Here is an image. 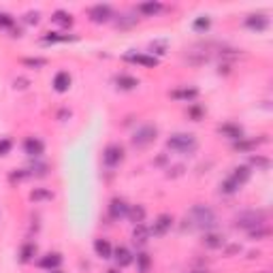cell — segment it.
I'll return each instance as SVG.
<instances>
[{
  "instance_id": "cell-1",
  "label": "cell",
  "mask_w": 273,
  "mask_h": 273,
  "mask_svg": "<svg viewBox=\"0 0 273 273\" xmlns=\"http://www.w3.org/2000/svg\"><path fill=\"white\" fill-rule=\"evenodd\" d=\"M196 136L194 134H188V132H178V134H171L166 141V148L171 152H180V154H192L196 150Z\"/></svg>"
},
{
  "instance_id": "cell-2",
  "label": "cell",
  "mask_w": 273,
  "mask_h": 273,
  "mask_svg": "<svg viewBox=\"0 0 273 273\" xmlns=\"http://www.w3.org/2000/svg\"><path fill=\"white\" fill-rule=\"evenodd\" d=\"M190 222L194 228H212L216 224V214L205 205H194L190 212Z\"/></svg>"
},
{
  "instance_id": "cell-3",
  "label": "cell",
  "mask_w": 273,
  "mask_h": 273,
  "mask_svg": "<svg viewBox=\"0 0 273 273\" xmlns=\"http://www.w3.org/2000/svg\"><path fill=\"white\" fill-rule=\"evenodd\" d=\"M262 222H264V214L262 212H244V214L237 216L235 226L246 228V230H254V228L262 226Z\"/></svg>"
},
{
  "instance_id": "cell-4",
  "label": "cell",
  "mask_w": 273,
  "mask_h": 273,
  "mask_svg": "<svg viewBox=\"0 0 273 273\" xmlns=\"http://www.w3.org/2000/svg\"><path fill=\"white\" fill-rule=\"evenodd\" d=\"M156 134H158V128L152 126V124L136 128V132L132 134V146L134 148H148L150 143L156 141Z\"/></svg>"
},
{
  "instance_id": "cell-5",
  "label": "cell",
  "mask_w": 273,
  "mask_h": 273,
  "mask_svg": "<svg viewBox=\"0 0 273 273\" xmlns=\"http://www.w3.org/2000/svg\"><path fill=\"white\" fill-rule=\"evenodd\" d=\"M122 160H124V148L120 146V143H111V146H107L105 152H102V162L107 166H118Z\"/></svg>"
},
{
  "instance_id": "cell-6",
  "label": "cell",
  "mask_w": 273,
  "mask_h": 273,
  "mask_svg": "<svg viewBox=\"0 0 273 273\" xmlns=\"http://www.w3.org/2000/svg\"><path fill=\"white\" fill-rule=\"evenodd\" d=\"M88 15L90 20L96 24H102V22H109L111 20V6L109 4H94L88 9Z\"/></svg>"
},
{
  "instance_id": "cell-7",
  "label": "cell",
  "mask_w": 273,
  "mask_h": 273,
  "mask_svg": "<svg viewBox=\"0 0 273 273\" xmlns=\"http://www.w3.org/2000/svg\"><path fill=\"white\" fill-rule=\"evenodd\" d=\"M128 207H130V205H126L124 198H120V196L111 198V203H109V216H111L114 220L126 218V216H128Z\"/></svg>"
},
{
  "instance_id": "cell-8",
  "label": "cell",
  "mask_w": 273,
  "mask_h": 273,
  "mask_svg": "<svg viewBox=\"0 0 273 273\" xmlns=\"http://www.w3.org/2000/svg\"><path fill=\"white\" fill-rule=\"evenodd\" d=\"M173 226V216H168V214H162V216H158L156 222H154V226L150 228L152 235H164V232Z\"/></svg>"
},
{
  "instance_id": "cell-9",
  "label": "cell",
  "mask_w": 273,
  "mask_h": 273,
  "mask_svg": "<svg viewBox=\"0 0 273 273\" xmlns=\"http://www.w3.org/2000/svg\"><path fill=\"white\" fill-rule=\"evenodd\" d=\"M24 152L32 158H38L45 152V146H43L41 139H36V136H28V139L24 141Z\"/></svg>"
},
{
  "instance_id": "cell-10",
  "label": "cell",
  "mask_w": 273,
  "mask_h": 273,
  "mask_svg": "<svg viewBox=\"0 0 273 273\" xmlns=\"http://www.w3.org/2000/svg\"><path fill=\"white\" fill-rule=\"evenodd\" d=\"M218 132L222 136H228V139H232V141L244 139V128L239 126V124H232V122H226V124L218 126Z\"/></svg>"
},
{
  "instance_id": "cell-11",
  "label": "cell",
  "mask_w": 273,
  "mask_h": 273,
  "mask_svg": "<svg viewBox=\"0 0 273 273\" xmlns=\"http://www.w3.org/2000/svg\"><path fill=\"white\" fill-rule=\"evenodd\" d=\"M128 62H134V64H141V66L146 68H154L158 64V58H154V56H148V54H128L126 56Z\"/></svg>"
},
{
  "instance_id": "cell-12",
  "label": "cell",
  "mask_w": 273,
  "mask_h": 273,
  "mask_svg": "<svg viewBox=\"0 0 273 273\" xmlns=\"http://www.w3.org/2000/svg\"><path fill=\"white\" fill-rule=\"evenodd\" d=\"M168 96H171L173 100H184V102H190V100H194L196 96H198V90H196V88H180V90L168 92Z\"/></svg>"
},
{
  "instance_id": "cell-13",
  "label": "cell",
  "mask_w": 273,
  "mask_h": 273,
  "mask_svg": "<svg viewBox=\"0 0 273 273\" xmlns=\"http://www.w3.org/2000/svg\"><path fill=\"white\" fill-rule=\"evenodd\" d=\"M94 252H96V256H98V258H111V256H114V248H111L109 239L98 237V239L94 242Z\"/></svg>"
},
{
  "instance_id": "cell-14",
  "label": "cell",
  "mask_w": 273,
  "mask_h": 273,
  "mask_svg": "<svg viewBox=\"0 0 273 273\" xmlns=\"http://www.w3.org/2000/svg\"><path fill=\"white\" fill-rule=\"evenodd\" d=\"M70 84H73V79H70V75L66 73V70H60V73L54 77V90L60 92V94L66 92L70 88Z\"/></svg>"
},
{
  "instance_id": "cell-15",
  "label": "cell",
  "mask_w": 273,
  "mask_h": 273,
  "mask_svg": "<svg viewBox=\"0 0 273 273\" xmlns=\"http://www.w3.org/2000/svg\"><path fill=\"white\" fill-rule=\"evenodd\" d=\"M38 264H41L43 269L47 271H54V269H58L60 264H62V256L58 252H52V254H45L41 260H38Z\"/></svg>"
},
{
  "instance_id": "cell-16",
  "label": "cell",
  "mask_w": 273,
  "mask_h": 273,
  "mask_svg": "<svg viewBox=\"0 0 273 273\" xmlns=\"http://www.w3.org/2000/svg\"><path fill=\"white\" fill-rule=\"evenodd\" d=\"M250 175H252V171H250L248 166H237V168H232V173L228 175V178H230L232 182H235L239 188H242L244 184H248V180H250Z\"/></svg>"
},
{
  "instance_id": "cell-17",
  "label": "cell",
  "mask_w": 273,
  "mask_h": 273,
  "mask_svg": "<svg viewBox=\"0 0 273 273\" xmlns=\"http://www.w3.org/2000/svg\"><path fill=\"white\" fill-rule=\"evenodd\" d=\"M111 258H116L118 267H128V264L132 262V254L128 252V248L120 246V248H116V250H114V256H111Z\"/></svg>"
},
{
  "instance_id": "cell-18",
  "label": "cell",
  "mask_w": 273,
  "mask_h": 273,
  "mask_svg": "<svg viewBox=\"0 0 273 273\" xmlns=\"http://www.w3.org/2000/svg\"><path fill=\"white\" fill-rule=\"evenodd\" d=\"M116 86L120 88V90H134V88L139 86V79L132 77V75L122 73V75H118V77H116Z\"/></svg>"
},
{
  "instance_id": "cell-19",
  "label": "cell",
  "mask_w": 273,
  "mask_h": 273,
  "mask_svg": "<svg viewBox=\"0 0 273 273\" xmlns=\"http://www.w3.org/2000/svg\"><path fill=\"white\" fill-rule=\"evenodd\" d=\"M126 218L130 220L132 224H143V222H146V207H143V205L128 207V216H126Z\"/></svg>"
},
{
  "instance_id": "cell-20",
  "label": "cell",
  "mask_w": 273,
  "mask_h": 273,
  "mask_svg": "<svg viewBox=\"0 0 273 273\" xmlns=\"http://www.w3.org/2000/svg\"><path fill=\"white\" fill-rule=\"evenodd\" d=\"M246 26L250 28V30H258L260 32V30H264V28L269 26V20L264 18V15H260V13L258 15H250V18L246 20Z\"/></svg>"
},
{
  "instance_id": "cell-21",
  "label": "cell",
  "mask_w": 273,
  "mask_h": 273,
  "mask_svg": "<svg viewBox=\"0 0 273 273\" xmlns=\"http://www.w3.org/2000/svg\"><path fill=\"white\" fill-rule=\"evenodd\" d=\"M136 11L143 13V15H150V18H154L156 13L162 11V4H160V2H154V0H150V2H141L139 6H136Z\"/></svg>"
},
{
  "instance_id": "cell-22",
  "label": "cell",
  "mask_w": 273,
  "mask_h": 273,
  "mask_svg": "<svg viewBox=\"0 0 273 273\" xmlns=\"http://www.w3.org/2000/svg\"><path fill=\"white\" fill-rule=\"evenodd\" d=\"M150 228L146 226V224H134V230H132V239L136 244H146L148 239H150Z\"/></svg>"
},
{
  "instance_id": "cell-23",
  "label": "cell",
  "mask_w": 273,
  "mask_h": 273,
  "mask_svg": "<svg viewBox=\"0 0 273 273\" xmlns=\"http://www.w3.org/2000/svg\"><path fill=\"white\" fill-rule=\"evenodd\" d=\"M203 244L207 248H212V250H218V248L224 246V235H218V232H207L205 239H203Z\"/></svg>"
},
{
  "instance_id": "cell-24",
  "label": "cell",
  "mask_w": 273,
  "mask_h": 273,
  "mask_svg": "<svg viewBox=\"0 0 273 273\" xmlns=\"http://www.w3.org/2000/svg\"><path fill=\"white\" fill-rule=\"evenodd\" d=\"M36 256V246L34 244H24L22 248H20V258H22V262H30L32 258Z\"/></svg>"
},
{
  "instance_id": "cell-25",
  "label": "cell",
  "mask_w": 273,
  "mask_h": 273,
  "mask_svg": "<svg viewBox=\"0 0 273 273\" xmlns=\"http://www.w3.org/2000/svg\"><path fill=\"white\" fill-rule=\"evenodd\" d=\"M258 143L260 141H248L246 136H244V139L235 141V146H232V148H235V152H252L256 146H258Z\"/></svg>"
},
{
  "instance_id": "cell-26",
  "label": "cell",
  "mask_w": 273,
  "mask_h": 273,
  "mask_svg": "<svg viewBox=\"0 0 273 273\" xmlns=\"http://www.w3.org/2000/svg\"><path fill=\"white\" fill-rule=\"evenodd\" d=\"M30 198L34 200V203H36V200H52L54 194H52L50 190H45V188H34V190L30 192Z\"/></svg>"
},
{
  "instance_id": "cell-27",
  "label": "cell",
  "mask_w": 273,
  "mask_h": 273,
  "mask_svg": "<svg viewBox=\"0 0 273 273\" xmlns=\"http://www.w3.org/2000/svg\"><path fill=\"white\" fill-rule=\"evenodd\" d=\"M150 264H152V258H150L146 252L136 254V267H139L141 273H148V271H150Z\"/></svg>"
},
{
  "instance_id": "cell-28",
  "label": "cell",
  "mask_w": 273,
  "mask_h": 273,
  "mask_svg": "<svg viewBox=\"0 0 273 273\" xmlns=\"http://www.w3.org/2000/svg\"><path fill=\"white\" fill-rule=\"evenodd\" d=\"M237 190H239V186H237V184L232 182L230 178H226V180L220 184V192H222V194H235Z\"/></svg>"
},
{
  "instance_id": "cell-29",
  "label": "cell",
  "mask_w": 273,
  "mask_h": 273,
  "mask_svg": "<svg viewBox=\"0 0 273 273\" xmlns=\"http://www.w3.org/2000/svg\"><path fill=\"white\" fill-rule=\"evenodd\" d=\"M52 20L62 24V26H70V24H73V18H70V13H66V11H56Z\"/></svg>"
},
{
  "instance_id": "cell-30",
  "label": "cell",
  "mask_w": 273,
  "mask_h": 273,
  "mask_svg": "<svg viewBox=\"0 0 273 273\" xmlns=\"http://www.w3.org/2000/svg\"><path fill=\"white\" fill-rule=\"evenodd\" d=\"M70 36L66 34H58V32H47V34L43 36V41L45 43H58V41H68Z\"/></svg>"
},
{
  "instance_id": "cell-31",
  "label": "cell",
  "mask_w": 273,
  "mask_h": 273,
  "mask_svg": "<svg viewBox=\"0 0 273 273\" xmlns=\"http://www.w3.org/2000/svg\"><path fill=\"white\" fill-rule=\"evenodd\" d=\"M210 26H212V20H210V18H198V20L194 22V30H198V32L210 30Z\"/></svg>"
},
{
  "instance_id": "cell-32",
  "label": "cell",
  "mask_w": 273,
  "mask_h": 273,
  "mask_svg": "<svg viewBox=\"0 0 273 273\" xmlns=\"http://www.w3.org/2000/svg\"><path fill=\"white\" fill-rule=\"evenodd\" d=\"M13 24H15V20L9 13H0V28H11Z\"/></svg>"
},
{
  "instance_id": "cell-33",
  "label": "cell",
  "mask_w": 273,
  "mask_h": 273,
  "mask_svg": "<svg viewBox=\"0 0 273 273\" xmlns=\"http://www.w3.org/2000/svg\"><path fill=\"white\" fill-rule=\"evenodd\" d=\"M11 152V141L9 139H0V156H6Z\"/></svg>"
},
{
  "instance_id": "cell-34",
  "label": "cell",
  "mask_w": 273,
  "mask_h": 273,
  "mask_svg": "<svg viewBox=\"0 0 273 273\" xmlns=\"http://www.w3.org/2000/svg\"><path fill=\"white\" fill-rule=\"evenodd\" d=\"M24 64H28V66H45V60L43 58H26Z\"/></svg>"
},
{
  "instance_id": "cell-35",
  "label": "cell",
  "mask_w": 273,
  "mask_h": 273,
  "mask_svg": "<svg viewBox=\"0 0 273 273\" xmlns=\"http://www.w3.org/2000/svg\"><path fill=\"white\" fill-rule=\"evenodd\" d=\"M252 164L267 168V166H269V160H267V158H260V156H254V158H252Z\"/></svg>"
},
{
  "instance_id": "cell-36",
  "label": "cell",
  "mask_w": 273,
  "mask_h": 273,
  "mask_svg": "<svg viewBox=\"0 0 273 273\" xmlns=\"http://www.w3.org/2000/svg\"><path fill=\"white\" fill-rule=\"evenodd\" d=\"M107 273H118V269H109V271H107Z\"/></svg>"
},
{
  "instance_id": "cell-37",
  "label": "cell",
  "mask_w": 273,
  "mask_h": 273,
  "mask_svg": "<svg viewBox=\"0 0 273 273\" xmlns=\"http://www.w3.org/2000/svg\"><path fill=\"white\" fill-rule=\"evenodd\" d=\"M50 273H62V271H60V269H54V271H50Z\"/></svg>"
},
{
  "instance_id": "cell-38",
  "label": "cell",
  "mask_w": 273,
  "mask_h": 273,
  "mask_svg": "<svg viewBox=\"0 0 273 273\" xmlns=\"http://www.w3.org/2000/svg\"><path fill=\"white\" fill-rule=\"evenodd\" d=\"M192 273H207V271H192Z\"/></svg>"
}]
</instances>
